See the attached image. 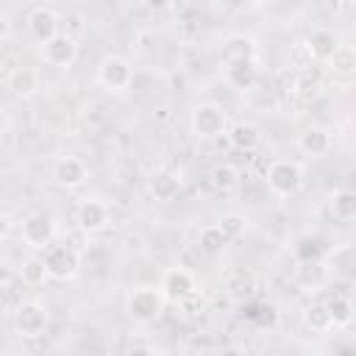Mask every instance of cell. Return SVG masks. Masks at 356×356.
I'll return each instance as SVG.
<instances>
[{"label": "cell", "mask_w": 356, "mask_h": 356, "mask_svg": "<svg viewBox=\"0 0 356 356\" xmlns=\"http://www.w3.org/2000/svg\"><path fill=\"white\" fill-rule=\"evenodd\" d=\"M225 245H228V239L220 234L217 225H206V228L200 231V248H203L206 253H222Z\"/></svg>", "instance_id": "cell-29"}, {"label": "cell", "mask_w": 356, "mask_h": 356, "mask_svg": "<svg viewBox=\"0 0 356 356\" xmlns=\"http://www.w3.org/2000/svg\"><path fill=\"white\" fill-rule=\"evenodd\" d=\"M42 58L50 67H70L78 58V42L72 33H56L47 42H42Z\"/></svg>", "instance_id": "cell-9"}, {"label": "cell", "mask_w": 356, "mask_h": 356, "mask_svg": "<svg viewBox=\"0 0 356 356\" xmlns=\"http://www.w3.org/2000/svg\"><path fill=\"white\" fill-rule=\"evenodd\" d=\"M328 209H331V214H334L337 220L348 222V220L356 217V195H353L350 189H337V192L328 197Z\"/></svg>", "instance_id": "cell-21"}, {"label": "cell", "mask_w": 356, "mask_h": 356, "mask_svg": "<svg viewBox=\"0 0 356 356\" xmlns=\"http://www.w3.org/2000/svg\"><path fill=\"white\" fill-rule=\"evenodd\" d=\"M303 323H306V328H312L314 334H325V331L334 328L325 303H312V306H306V312H303Z\"/></svg>", "instance_id": "cell-25"}, {"label": "cell", "mask_w": 356, "mask_h": 356, "mask_svg": "<svg viewBox=\"0 0 356 356\" xmlns=\"http://www.w3.org/2000/svg\"><path fill=\"white\" fill-rule=\"evenodd\" d=\"M228 128L225 111L217 103H197L192 108V134L197 139H217Z\"/></svg>", "instance_id": "cell-5"}, {"label": "cell", "mask_w": 356, "mask_h": 356, "mask_svg": "<svg viewBox=\"0 0 356 356\" xmlns=\"http://www.w3.org/2000/svg\"><path fill=\"white\" fill-rule=\"evenodd\" d=\"M325 306H328V314H331L334 328H348V325L353 323V303H350V298L334 295Z\"/></svg>", "instance_id": "cell-24"}, {"label": "cell", "mask_w": 356, "mask_h": 356, "mask_svg": "<svg viewBox=\"0 0 356 356\" xmlns=\"http://www.w3.org/2000/svg\"><path fill=\"white\" fill-rule=\"evenodd\" d=\"M236 184H239V172L234 164H217L211 170V186L217 192H231Z\"/></svg>", "instance_id": "cell-28"}, {"label": "cell", "mask_w": 356, "mask_h": 356, "mask_svg": "<svg viewBox=\"0 0 356 356\" xmlns=\"http://www.w3.org/2000/svg\"><path fill=\"white\" fill-rule=\"evenodd\" d=\"M222 72H225L228 86H231V89H239V92L253 89V86H256V81H259V64H256V58H250V61H239V64H231V67H225Z\"/></svg>", "instance_id": "cell-17"}, {"label": "cell", "mask_w": 356, "mask_h": 356, "mask_svg": "<svg viewBox=\"0 0 356 356\" xmlns=\"http://www.w3.org/2000/svg\"><path fill=\"white\" fill-rule=\"evenodd\" d=\"M147 189H150V195H153L156 200L170 203V200H175L178 192H181V175L172 172V170H159V172L150 175Z\"/></svg>", "instance_id": "cell-16"}, {"label": "cell", "mask_w": 356, "mask_h": 356, "mask_svg": "<svg viewBox=\"0 0 356 356\" xmlns=\"http://www.w3.org/2000/svg\"><path fill=\"white\" fill-rule=\"evenodd\" d=\"M264 181H267V189H270L275 197H292V195L300 189V184H303V172H300V167H298L295 161L278 159V161H273V164L267 167Z\"/></svg>", "instance_id": "cell-3"}, {"label": "cell", "mask_w": 356, "mask_h": 356, "mask_svg": "<svg viewBox=\"0 0 356 356\" xmlns=\"http://www.w3.org/2000/svg\"><path fill=\"white\" fill-rule=\"evenodd\" d=\"M298 259H300V261H320V259H323V245H320V239H300V242H298Z\"/></svg>", "instance_id": "cell-30"}, {"label": "cell", "mask_w": 356, "mask_h": 356, "mask_svg": "<svg viewBox=\"0 0 356 356\" xmlns=\"http://www.w3.org/2000/svg\"><path fill=\"white\" fill-rule=\"evenodd\" d=\"M253 3H275V0H253Z\"/></svg>", "instance_id": "cell-36"}, {"label": "cell", "mask_w": 356, "mask_h": 356, "mask_svg": "<svg viewBox=\"0 0 356 356\" xmlns=\"http://www.w3.org/2000/svg\"><path fill=\"white\" fill-rule=\"evenodd\" d=\"M159 292L164 295L167 303H186L189 298L197 295V278L186 270V267H170L164 275H161V284H159Z\"/></svg>", "instance_id": "cell-4"}, {"label": "cell", "mask_w": 356, "mask_h": 356, "mask_svg": "<svg viewBox=\"0 0 356 356\" xmlns=\"http://www.w3.org/2000/svg\"><path fill=\"white\" fill-rule=\"evenodd\" d=\"M337 36L331 33V31H325V28H320V31H314L312 36H309V42H306V50H309V56H312V61H328L331 58V53L337 50Z\"/></svg>", "instance_id": "cell-20"}, {"label": "cell", "mask_w": 356, "mask_h": 356, "mask_svg": "<svg viewBox=\"0 0 356 356\" xmlns=\"http://www.w3.org/2000/svg\"><path fill=\"white\" fill-rule=\"evenodd\" d=\"M56 239V220L47 211H31L22 220V242L33 250H42L47 245H53Z\"/></svg>", "instance_id": "cell-7"}, {"label": "cell", "mask_w": 356, "mask_h": 356, "mask_svg": "<svg viewBox=\"0 0 356 356\" xmlns=\"http://www.w3.org/2000/svg\"><path fill=\"white\" fill-rule=\"evenodd\" d=\"M19 275H22V284H28V286H42V284L50 278L42 256H28V259L22 261Z\"/></svg>", "instance_id": "cell-26"}, {"label": "cell", "mask_w": 356, "mask_h": 356, "mask_svg": "<svg viewBox=\"0 0 356 356\" xmlns=\"http://www.w3.org/2000/svg\"><path fill=\"white\" fill-rule=\"evenodd\" d=\"M8 284H11V267H8L6 259H0V289L8 286Z\"/></svg>", "instance_id": "cell-33"}, {"label": "cell", "mask_w": 356, "mask_h": 356, "mask_svg": "<svg viewBox=\"0 0 356 356\" xmlns=\"http://www.w3.org/2000/svg\"><path fill=\"white\" fill-rule=\"evenodd\" d=\"M214 225L220 228V234H222L228 242L239 239V236L245 234V228H248L245 217H242V214H236V211H225V214H220V220H217Z\"/></svg>", "instance_id": "cell-27"}, {"label": "cell", "mask_w": 356, "mask_h": 356, "mask_svg": "<svg viewBox=\"0 0 356 356\" xmlns=\"http://www.w3.org/2000/svg\"><path fill=\"white\" fill-rule=\"evenodd\" d=\"M8 125H11V122H8V114H6L3 108H0V139H3L6 134H8Z\"/></svg>", "instance_id": "cell-34"}, {"label": "cell", "mask_w": 356, "mask_h": 356, "mask_svg": "<svg viewBox=\"0 0 356 356\" xmlns=\"http://www.w3.org/2000/svg\"><path fill=\"white\" fill-rule=\"evenodd\" d=\"M97 81L108 92H122L134 81V67L125 56H106L97 67Z\"/></svg>", "instance_id": "cell-8"}, {"label": "cell", "mask_w": 356, "mask_h": 356, "mask_svg": "<svg viewBox=\"0 0 356 356\" xmlns=\"http://www.w3.org/2000/svg\"><path fill=\"white\" fill-rule=\"evenodd\" d=\"M75 222L83 234H100L108 225V206L103 200H95V197L81 200L75 209Z\"/></svg>", "instance_id": "cell-11"}, {"label": "cell", "mask_w": 356, "mask_h": 356, "mask_svg": "<svg viewBox=\"0 0 356 356\" xmlns=\"http://www.w3.org/2000/svg\"><path fill=\"white\" fill-rule=\"evenodd\" d=\"M142 3H145V8H150V11H167V8H172L175 0H142Z\"/></svg>", "instance_id": "cell-32"}, {"label": "cell", "mask_w": 356, "mask_h": 356, "mask_svg": "<svg viewBox=\"0 0 356 356\" xmlns=\"http://www.w3.org/2000/svg\"><path fill=\"white\" fill-rule=\"evenodd\" d=\"M86 178H89V170L78 156H58L53 161V181L61 189H78L86 184Z\"/></svg>", "instance_id": "cell-10"}, {"label": "cell", "mask_w": 356, "mask_h": 356, "mask_svg": "<svg viewBox=\"0 0 356 356\" xmlns=\"http://www.w3.org/2000/svg\"><path fill=\"white\" fill-rule=\"evenodd\" d=\"M325 64H328V70H331L334 75L348 78V75H353V70H356V53H353L350 44H337V50L331 53V58H328Z\"/></svg>", "instance_id": "cell-22"}, {"label": "cell", "mask_w": 356, "mask_h": 356, "mask_svg": "<svg viewBox=\"0 0 356 356\" xmlns=\"http://www.w3.org/2000/svg\"><path fill=\"white\" fill-rule=\"evenodd\" d=\"M50 325V314L39 300H22L14 309V331L22 339H39Z\"/></svg>", "instance_id": "cell-2"}, {"label": "cell", "mask_w": 356, "mask_h": 356, "mask_svg": "<svg viewBox=\"0 0 356 356\" xmlns=\"http://www.w3.org/2000/svg\"><path fill=\"white\" fill-rule=\"evenodd\" d=\"M334 3H339V6H348V3H353V0H334Z\"/></svg>", "instance_id": "cell-35"}, {"label": "cell", "mask_w": 356, "mask_h": 356, "mask_svg": "<svg viewBox=\"0 0 356 356\" xmlns=\"http://www.w3.org/2000/svg\"><path fill=\"white\" fill-rule=\"evenodd\" d=\"M225 134H228L231 147H234V150H242V153L256 150V145H259V139H261L259 125H253V122H248V120L234 122L231 128H225Z\"/></svg>", "instance_id": "cell-19"}, {"label": "cell", "mask_w": 356, "mask_h": 356, "mask_svg": "<svg viewBox=\"0 0 356 356\" xmlns=\"http://www.w3.org/2000/svg\"><path fill=\"white\" fill-rule=\"evenodd\" d=\"M164 303L167 300H164V295L156 286H134L128 292V298H125V312H128V317L134 323L147 325V323H153V320L161 317Z\"/></svg>", "instance_id": "cell-1"}, {"label": "cell", "mask_w": 356, "mask_h": 356, "mask_svg": "<svg viewBox=\"0 0 356 356\" xmlns=\"http://www.w3.org/2000/svg\"><path fill=\"white\" fill-rule=\"evenodd\" d=\"M292 95L298 97V100H303V103H312V100H317L320 95H323V81L317 78V75H312V72H300L298 78H295V83H292Z\"/></svg>", "instance_id": "cell-23"}, {"label": "cell", "mask_w": 356, "mask_h": 356, "mask_svg": "<svg viewBox=\"0 0 356 356\" xmlns=\"http://www.w3.org/2000/svg\"><path fill=\"white\" fill-rule=\"evenodd\" d=\"M42 86V78H39V70L36 67H14L8 75H6V89L14 95V97H33Z\"/></svg>", "instance_id": "cell-14"}, {"label": "cell", "mask_w": 356, "mask_h": 356, "mask_svg": "<svg viewBox=\"0 0 356 356\" xmlns=\"http://www.w3.org/2000/svg\"><path fill=\"white\" fill-rule=\"evenodd\" d=\"M298 147H300L306 156H312V159L325 156V153L331 150V134H328L325 128H320V125H309V128L300 131Z\"/></svg>", "instance_id": "cell-18"}, {"label": "cell", "mask_w": 356, "mask_h": 356, "mask_svg": "<svg viewBox=\"0 0 356 356\" xmlns=\"http://www.w3.org/2000/svg\"><path fill=\"white\" fill-rule=\"evenodd\" d=\"M58 25H61L58 14L53 8H47V6H36L28 14V31H31V36L36 42H47L50 36H56L58 33Z\"/></svg>", "instance_id": "cell-15"}, {"label": "cell", "mask_w": 356, "mask_h": 356, "mask_svg": "<svg viewBox=\"0 0 356 356\" xmlns=\"http://www.w3.org/2000/svg\"><path fill=\"white\" fill-rule=\"evenodd\" d=\"M44 267H47V275L53 281H72L81 270V256L70 245H47Z\"/></svg>", "instance_id": "cell-6"}, {"label": "cell", "mask_w": 356, "mask_h": 356, "mask_svg": "<svg viewBox=\"0 0 356 356\" xmlns=\"http://www.w3.org/2000/svg\"><path fill=\"white\" fill-rule=\"evenodd\" d=\"M11 228H14V220H11V214L0 211V239H6V236L11 234Z\"/></svg>", "instance_id": "cell-31"}, {"label": "cell", "mask_w": 356, "mask_h": 356, "mask_svg": "<svg viewBox=\"0 0 356 356\" xmlns=\"http://www.w3.org/2000/svg\"><path fill=\"white\" fill-rule=\"evenodd\" d=\"M250 58H256V42L250 36H245V33H231L220 47L222 70L231 67V64H239V61H250Z\"/></svg>", "instance_id": "cell-13"}, {"label": "cell", "mask_w": 356, "mask_h": 356, "mask_svg": "<svg viewBox=\"0 0 356 356\" xmlns=\"http://www.w3.org/2000/svg\"><path fill=\"white\" fill-rule=\"evenodd\" d=\"M222 289L228 298L234 300H248L253 298L256 292V275L248 270V267H239V264H231L222 270Z\"/></svg>", "instance_id": "cell-12"}, {"label": "cell", "mask_w": 356, "mask_h": 356, "mask_svg": "<svg viewBox=\"0 0 356 356\" xmlns=\"http://www.w3.org/2000/svg\"><path fill=\"white\" fill-rule=\"evenodd\" d=\"M298 3H303V0H298Z\"/></svg>", "instance_id": "cell-37"}]
</instances>
